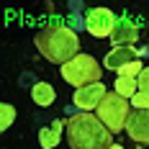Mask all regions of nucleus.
I'll return each mask as SVG.
<instances>
[{
    "instance_id": "f257e3e1",
    "label": "nucleus",
    "mask_w": 149,
    "mask_h": 149,
    "mask_svg": "<svg viewBox=\"0 0 149 149\" xmlns=\"http://www.w3.org/2000/svg\"><path fill=\"white\" fill-rule=\"evenodd\" d=\"M36 49L44 59L54 62V64H67L70 59H74L80 54V39L72 29H67L59 21H52L49 26L36 33Z\"/></svg>"
},
{
    "instance_id": "f03ea898",
    "label": "nucleus",
    "mask_w": 149,
    "mask_h": 149,
    "mask_svg": "<svg viewBox=\"0 0 149 149\" xmlns=\"http://www.w3.org/2000/svg\"><path fill=\"white\" fill-rule=\"evenodd\" d=\"M67 141L72 149H111L113 134L105 129L98 116L93 113H77L67 118Z\"/></svg>"
},
{
    "instance_id": "7ed1b4c3",
    "label": "nucleus",
    "mask_w": 149,
    "mask_h": 149,
    "mask_svg": "<svg viewBox=\"0 0 149 149\" xmlns=\"http://www.w3.org/2000/svg\"><path fill=\"white\" fill-rule=\"evenodd\" d=\"M95 116L100 118V123H103L111 134H121L126 129L129 116H131V100L121 98L116 90H111V93H105V98L100 100V105L95 108Z\"/></svg>"
},
{
    "instance_id": "20e7f679",
    "label": "nucleus",
    "mask_w": 149,
    "mask_h": 149,
    "mask_svg": "<svg viewBox=\"0 0 149 149\" xmlns=\"http://www.w3.org/2000/svg\"><path fill=\"white\" fill-rule=\"evenodd\" d=\"M62 77L74 85V88H88V85H95V82H103V77H100V64L95 57H90V54H77L74 59H70L67 64H62Z\"/></svg>"
},
{
    "instance_id": "39448f33",
    "label": "nucleus",
    "mask_w": 149,
    "mask_h": 149,
    "mask_svg": "<svg viewBox=\"0 0 149 149\" xmlns=\"http://www.w3.org/2000/svg\"><path fill=\"white\" fill-rule=\"evenodd\" d=\"M116 18L118 15L108 8H90L85 13V29H88L90 36L95 39H103V36H111L113 33V26H116Z\"/></svg>"
},
{
    "instance_id": "423d86ee",
    "label": "nucleus",
    "mask_w": 149,
    "mask_h": 149,
    "mask_svg": "<svg viewBox=\"0 0 149 149\" xmlns=\"http://www.w3.org/2000/svg\"><path fill=\"white\" fill-rule=\"evenodd\" d=\"M139 36H141V29L129 13L116 18V26H113V33H111L113 46H134L139 41Z\"/></svg>"
},
{
    "instance_id": "0eeeda50",
    "label": "nucleus",
    "mask_w": 149,
    "mask_h": 149,
    "mask_svg": "<svg viewBox=\"0 0 149 149\" xmlns=\"http://www.w3.org/2000/svg\"><path fill=\"white\" fill-rule=\"evenodd\" d=\"M105 85L103 82H95V85H88V88H80L74 90L72 95V103L77 105V108H82V113H90V111H95L98 105H100V100L105 98Z\"/></svg>"
},
{
    "instance_id": "6e6552de",
    "label": "nucleus",
    "mask_w": 149,
    "mask_h": 149,
    "mask_svg": "<svg viewBox=\"0 0 149 149\" xmlns=\"http://www.w3.org/2000/svg\"><path fill=\"white\" fill-rule=\"evenodd\" d=\"M126 134L131 136L136 144L147 147L149 144V111H141V108L131 111V116L126 121Z\"/></svg>"
},
{
    "instance_id": "1a4fd4ad",
    "label": "nucleus",
    "mask_w": 149,
    "mask_h": 149,
    "mask_svg": "<svg viewBox=\"0 0 149 149\" xmlns=\"http://www.w3.org/2000/svg\"><path fill=\"white\" fill-rule=\"evenodd\" d=\"M134 62H139L136 46H113V49L105 54L103 67L111 70V72H121L123 67H129V64H134Z\"/></svg>"
},
{
    "instance_id": "9d476101",
    "label": "nucleus",
    "mask_w": 149,
    "mask_h": 149,
    "mask_svg": "<svg viewBox=\"0 0 149 149\" xmlns=\"http://www.w3.org/2000/svg\"><path fill=\"white\" fill-rule=\"evenodd\" d=\"M64 129H67V121H54L52 126H46V129L39 131V144L44 149H54L59 144V136H62Z\"/></svg>"
},
{
    "instance_id": "9b49d317",
    "label": "nucleus",
    "mask_w": 149,
    "mask_h": 149,
    "mask_svg": "<svg viewBox=\"0 0 149 149\" xmlns=\"http://www.w3.org/2000/svg\"><path fill=\"white\" fill-rule=\"evenodd\" d=\"M31 98H33V103L46 108V105L54 103V88L49 85V82H36L33 88H31Z\"/></svg>"
},
{
    "instance_id": "f8f14e48",
    "label": "nucleus",
    "mask_w": 149,
    "mask_h": 149,
    "mask_svg": "<svg viewBox=\"0 0 149 149\" xmlns=\"http://www.w3.org/2000/svg\"><path fill=\"white\" fill-rule=\"evenodd\" d=\"M113 90L118 93L121 98H126V100H131L136 95V90H139V82H136V77H121L116 80V85H113Z\"/></svg>"
},
{
    "instance_id": "ddd939ff",
    "label": "nucleus",
    "mask_w": 149,
    "mask_h": 149,
    "mask_svg": "<svg viewBox=\"0 0 149 149\" xmlns=\"http://www.w3.org/2000/svg\"><path fill=\"white\" fill-rule=\"evenodd\" d=\"M0 113H3V121H0V131H8L10 123L15 121V108L10 103H0Z\"/></svg>"
},
{
    "instance_id": "4468645a",
    "label": "nucleus",
    "mask_w": 149,
    "mask_h": 149,
    "mask_svg": "<svg viewBox=\"0 0 149 149\" xmlns=\"http://www.w3.org/2000/svg\"><path fill=\"white\" fill-rule=\"evenodd\" d=\"M136 82H139V93L149 100V67H144V70H141V74L136 77Z\"/></svg>"
},
{
    "instance_id": "2eb2a0df",
    "label": "nucleus",
    "mask_w": 149,
    "mask_h": 149,
    "mask_svg": "<svg viewBox=\"0 0 149 149\" xmlns=\"http://www.w3.org/2000/svg\"><path fill=\"white\" fill-rule=\"evenodd\" d=\"M141 70H144V67H141V59H139V62H134V64H129V67H123L118 74L121 77H139Z\"/></svg>"
},
{
    "instance_id": "dca6fc26",
    "label": "nucleus",
    "mask_w": 149,
    "mask_h": 149,
    "mask_svg": "<svg viewBox=\"0 0 149 149\" xmlns=\"http://www.w3.org/2000/svg\"><path fill=\"white\" fill-rule=\"evenodd\" d=\"M111 149H123V147H121V144H113V147H111Z\"/></svg>"
}]
</instances>
